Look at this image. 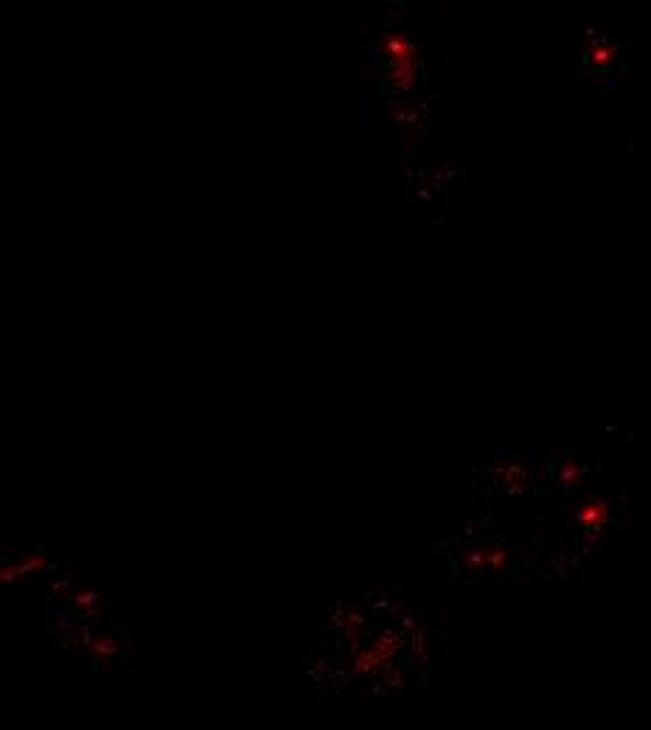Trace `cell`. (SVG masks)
Returning <instances> with one entry per match:
<instances>
[{
  "label": "cell",
  "mask_w": 651,
  "mask_h": 730,
  "mask_svg": "<svg viewBox=\"0 0 651 730\" xmlns=\"http://www.w3.org/2000/svg\"><path fill=\"white\" fill-rule=\"evenodd\" d=\"M87 654L99 663H113L118 657V640L113 635H93L87 640Z\"/></svg>",
  "instance_id": "1"
},
{
  "label": "cell",
  "mask_w": 651,
  "mask_h": 730,
  "mask_svg": "<svg viewBox=\"0 0 651 730\" xmlns=\"http://www.w3.org/2000/svg\"><path fill=\"white\" fill-rule=\"evenodd\" d=\"M578 520H581L587 528H598V525L606 520V506L592 500V503H587V508L578 511Z\"/></svg>",
  "instance_id": "2"
}]
</instances>
